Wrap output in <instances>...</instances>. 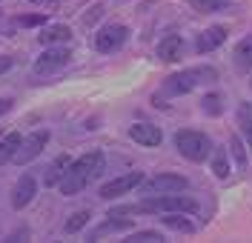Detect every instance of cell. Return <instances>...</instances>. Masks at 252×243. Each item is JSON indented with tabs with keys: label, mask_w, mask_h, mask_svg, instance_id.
<instances>
[{
	"label": "cell",
	"mask_w": 252,
	"mask_h": 243,
	"mask_svg": "<svg viewBox=\"0 0 252 243\" xmlns=\"http://www.w3.org/2000/svg\"><path fill=\"white\" fill-rule=\"evenodd\" d=\"M103 172V152H86V155H80L78 161L69 163V169H66V175L61 178V192L66 197H72V194H78L86 189V183L94 180L97 175Z\"/></svg>",
	"instance_id": "6da1fadb"
},
{
	"label": "cell",
	"mask_w": 252,
	"mask_h": 243,
	"mask_svg": "<svg viewBox=\"0 0 252 243\" xmlns=\"http://www.w3.org/2000/svg\"><path fill=\"white\" fill-rule=\"evenodd\" d=\"M218 78V72L215 69H209V66H198V69H187V72H178L172 78H166L163 83V95H187L192 92L195 86H201L206 81H215Z\"/></svg>",
	"instance_id": "7a4b0ae2"
},
{
	"label": "cell",
	"mask_w": 252,
	"mask_h": 243,
	"mask_svg": "<svg viewBox=\"0 0 252 243\" xmlns=\"http://www.w3.org/2000/svg\"><path fill=\"white\" fill-rule=\"evenodd\" d=\"M175 146L178 152L192 163H201L212 155V140L206 137L204 132H195V129H184L175 135Z\"/></svg>",
	"instance_id": "3957f363"
},
{
	"label": "cell",
	"mask_w": 252,
	"mask_h": 243,
	"mask_svg": "<svg viewBox=\"0 0 252 243\" xmlns=\"http://www.w3.org/2000/svg\"><path fill=\"white\" fill-rule=\"evenodd\" d=\"M138 206H141V212H184V215H192V212H198V200L181 192H169L152 194L149 200H143Z\"/></svg>",
	"instance_id": "277c9868"
},
{
	"label": "cell",
	"mask_w": 252,
	"mask_h": 243,
	"mask_svg": "<svg viewBox=\"0 0 252 243\" xmlns=\"http://www.w3.org/2000/svg\"><path fill=\"white\" fill-rule=\"evenodd\" d=\"M126 40H129V29L124 23H109V26H103L100 32L94 34V49L109 54V52H118Z\"/></svg>",
	"instance_id": "5b68a950"
},
{
	"label": "cell",
	"mask_w": 252,
	"mask_h": 243,
	"mask_svg": "<svg viewBox=\"0 0 252 243\" xmlns=\"http://www.w3.org/2000/svg\"><path fill=\"white\" fill-rule=\"evenodd\" d=\"M46 143H49V132H32L29 137H23L20 140V146H17V152H15V158L12 161L17 163V166H23V163H32L43 149H46Z\"/></svg>",
	"instance_id": "8992f818"
},
{
	"label": "cell",
	"mask_w": 252,
	"mask_h": 243,
	"mask_svg": "<svg viewBox=\"0 0 252 243\" xmlns=\"http://www.w3.org/2000/svg\"><path fill=\"white\" fill-rule=\"evenodd\" d=\"M69 49L63 46H46V52L34 60V72L37 75H52V72H58V69H63V66L69 63Z\"/></svg>",
	"instance_id": "52a82bcc"
},
{
	"label": "cell",
	"mask_w": 252,
	"mask_h": 243,
	"mask_svg": "<svg viewBox=\"0 0 252 243\" xmlns=\"http://www.w3.org/2000/svg\"><path fill=\"white\" fill-rule=\"evenodd\" d=\"M189 186L187 178H181V175H155L152 180H146L143 183V194H169V192H184Z\"/></svg>",
	"instance_id": "ba28073f"
},
{
	"label": "cell",
	"mask_w": 252,
	"mask_h": 243,
	"mask_svg": "<svg viewBox=\"0 0 252 243\" xmlns=\"http://www.w3.org/2000/svg\"><path fill=\"white\" fill-rule=\"evenodd\" d=\"M141 183H143V172H129L124 178H115V180H109V183H103V186H100V197H103V200L121 197V194L132 192L135 186H141Z\"/></svg>",
	"instance_id": "9c48e42d"
},
{
	"label": "cell",
	"mask_w": 252,
	"mask_h": 243,
	"mask_svg": "<svg viewBox=\"0 0 252 243\" xmlns=\"http://www.w3.org/2000/svg\"><path fill=\"white\" fill-rule=\"evenodd\" d=\"M34 192H37L34 178H32V175H20L17 183H15V189H12V206H15L17 212L26 209L32 200H34Z\"/></svg>",
	"instance_id": "30bf717a"
},
{
	"label": "cell",
	"mask_w": 252,
	"mask_h": 243,
	"mask_svg": "<svg viewBox=\"0 0 252 243\" xmlns=\"http://www.w3.org/2000/svg\"><path fill=\"white\" fill-rule=\"evenodd\" d=\"M129 137H132L135 143H141V146H158L160 140H163L160 129L152 126V123H135V126L129 129Z\"/></svg>",
	"instance_id": "8fae6325"
},
{
	"label": "cell",
	"mask_w": 252,
	"mask_h": 243,
	"mask_svg": "<svg viewBox=\"0 0 252 243\" xmlns=\"http://www.w3.org/2000/svg\"><path fill=\"white\" fill-rule=\"evenodd\" d=\"M223 40H226V29H223V26H209L206 32L198 34V52H201V54H206V52L218 49Z\"/></svg>",
	"instance_id": "7c38bea8"
},
{
	"label": "cell",
	"mask_w": 252,
	"mask_h": 243,
	"mask_svg": "<svg viewBox=\"0 0 252 243\" xmlns=\"http://www.w3.org/2000/svg\"><path fill=\"white\" fill-rule=\"evenodd\" d=\"M181 49H184L181 34H169V37H163V40H160V46H158V57H160V60H166V63H172V60L181 57Z\"/></svg>",
	"instance_id": "4fadbf2b"
},
{
	"label": "cell",
	"mask_w": 252,
	"mask_h": 243,
	"mask_svg": "<svg viewBox=\"0 0 252 243\" xmlns=\"http://www.w3.org/2000/svg\"><path fill=\"white\" fill-rule=\"evenodd\" d=\"M72 40V32H69V26H46L43 34H40V43L43 46H58V43H69Z\"/></svg>",
	"instance_id": "5bb4252c"
},
{
	"label": "cell",
	"mask_w": 252,
	"mask_h": 243,
	"mask_svg": "<svg viewBox=\"0 0 252 243\" xmlns=\"http://www.w3.org/2000/svg\"><path fill=\"white\" fill-rule=\"evenodd\" d=\"M160 223L172 232H184V235H192L195 232V223L184 217V212H166V217H160Z\"/></svg>",
	"instance_id": "9a60e30c"
},
{
	"label": "cell",
	"mask_w": 252,
	"mask_h": 243,
	"mask_svg": "<svg viewBox=\"0 0 252 243\" xmlns=\"http://www.w3.org/2000/svg\"><path fill=\"white\" fill-rule=\"evenodd\" d=\"M69 155H61V158H55V161H52V166H49L46 169V175H43V183H46V186H58V183H61V178L63 175H66V169H69Z\"/></svg>",
	"instance_id": "2e32d148"
},
{
	"label": "cell",
	"mask_w": 252,
	"mask_h": 243,
	"mask_svg": "<svg viewBox=\"0 0 252 243\" xmlns=\"http://www.w3.org/2000/svg\"><path fill=\"white\" fill-rule=\"evenodd\" d=\"M235 66L241 69V72H250L252 69V34L244 37V40L235 46Z\"/></svg>",
	"instance_id": "e0dca14e"
},
{
	"label": "cell",
	"mask_w": 252,
	"mask_h": 243,
	"mask_svg": "<svg viewBox=\"0 0 252 243\" xmlns=\"http://www.w3.org/2000/svg\"><path fill=\"white\" fill-rule=\"evenodd\" d=\"M238 126H241L244 140L252 146V103H247V100L238 106Z\"/></svg>",
	"instance_id": "ac0fdd59"
},
{
	"label": "cell",
	"mask_w": 252,
	"mask_h": 243,
	"mask_svg": "<svg viewBox=\"0 0 252 243\" xmlns=\"http://www.w3.org/2000/svg\"><path fill=\"white\" fill-rule=\"evenodd\" d=\"M20 135L17 132H9L3 140H0V163H9L12 158H15V152H17V146H20Z\"/></svg>",
	"instance_id": "d6986e66"
},
{
	"label": "cell",
	"mask_w": 252,
	"mask_h": 243,
	"mask_svg": "<svg viewBox=\"0 0 252 243\" xmlns=\"http://www.w3.org/2000/svg\"><path fill=\"white\" fill-rule=\"evenodd\" d=\"M89 217H92V215H89L86 209L75 212V215H72V217L66 220V226H63V229H66V235H75V232H80V229L89 223Z\"/></svg>",
	"instance_id": "ffe728a7"
},
{
	"label": "cell",
	"mask_w": 252,
	"mask_h": 243,
	"mask_svg": "<svg viewBox=\"0 0 252 243\" xmlns=\"http://www.w3.org/2000/svg\"><path fill=\"white\" fill-rule=\"evenodd\" d=\"M212 172H215V178H220V180L229 175V158H226L223 149H218V152L212 155Z\"/></svg>",
	"instance_id": "44dd1931"
},
{
	"label": "cell",
	"mask_w": 252,
	"mask_h": 243,
	"mask_svg": "<svg viewBox=\"0 0 252 243\" xmlns=\"http://www.w3.org/2000/svg\"><path fill=\"white\" fill-rule=\"evenodd\" d=\"M189 6L195 12H218V9H226V0H189Z\"/></svg>",
	"instance_id": "7402d4cb"
},
{
	"label": "cell",
	"mask_w": 252,
	"mask_h": 243,
	"mask_svg": "<svg viewBox=\"0 0 252 243\" xmlns=\"http://www.w3.org/2000/svg\"><path fill=\"white\" fill-rule=\"evenodd\" d=\"M126 241H129V243H155V241H163V238H160V232L143 229V232H135V235H129Z\"/></svg>",
	"instance_id": "603a6c76"
},
{
	"label": "cell",
	"mask_w": 252,
	"mask_h": 243,
	"mask_svg": "<svg viewBox=\"0 0 252 243\" xmlns=\"http://www.w3.org/2000/svg\"><path fill=\"white\" fill-rule=\"evenodd\" d=\"M201 103H204V112H206V114H220V112H223V106H220V97H218V95H206Z\"/></svg>",
	"instance_id": "cb8c5ba5"
},
{
	"label": "cell",
	"mask_w": 252,
	"mask_h": 243,
	"mask_svg": "<svg viewBox=\"0 0 252 243\" xmlns=\"http://www.w3.org/2000/svg\"><path fill=\"white\" fill-rule=\"evenodd\" d=\"M229 146H232V155H235V161L241 163V166H247V152H244V143H241V137H232L229 140Z\"/></svg>",
	"instance_id": "d4e9b609"
},
{
	"label": "cell",
	"mask_w": 252,
	"mask_h": 243,
	"mask_svg": "<svg viewBox=\"0 0 252 243\" xmlns=\"http://www.w3.org/2000/svg\"><path fill=\"white\" fill-rule=\"evenodd\" d=\"M17 23H20V26H43V23H46V15H20Z\"/></svg>",
	"instance_id": "484cf974"
},
{
	"label": "cell",
	"mask_w": 252,
	"mask_h": 243,
	"mask_svg": "<svg viewBox=\"0 0 252 243\" xmlns=\"http://www.w3.org/2000/svg\"><path fill=\"white\" fill-rule=\"evenodd\" d=\"M12 106H15V100H12V97H0V117H3V114L9 112Z\"/></svg>",
	"instance_id": "4316f807"
},
{
	"label": "cell",
	"mask_w": 252,
	"mask_h": 243,
	"mask_svg": "<svg viewBox=\"0 0 252 243\" xmlns=\"http://www.w3.org/2000/svg\"><path fill=\"white\" fill-rule=\"evenodd\" d=\"M12 63H15V60H12L9 54H0V75H3V72H9V69H12Z\"/></svg>",
	"instance_id": "83f0119b"
}]
</instances>
